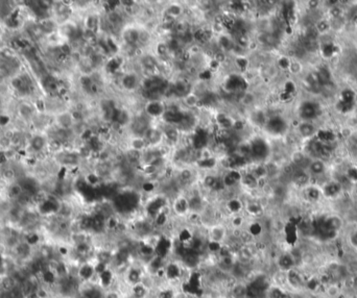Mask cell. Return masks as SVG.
I'll return each mask as SVG.
<instances>
[{
	"mask_svg": "<svg viewBox=\"0 0 357 298\" xmlns=\"http://www.w3.org/2000/svg\"><path fill=\"white\" fill-rule=\"evenodd\" d=\"M339 115L348 116L357 112V91L351 87H345L337 91V101L334 104Z\"/></svg>",
	"mask_w": 357,
	"mask_h": 298,
	"instance_id": "1",
	"label": "cell"
},
{
	"mask_svg": "<svg viewBox=\"0 0 357 298\" xmlns=\"http://www.w3.org/2000/svg\"><path fill=\"white\" fill-rule=\"evenodd\" d=\"M323 114L322 104L315 99H304L297 107V119L301 122L316 123Z\"/></svg>",
	"mask_w": 357,
	"mask_h": 298,
	"instance_id": "2",
	"label": "cell"
},
{
	"mask_svg": "<svg viewBox=\"0 0 357 298\" xmlns=\"http://www.w3.org/2000/svg\"><path fill=\"white\" fill-rule=\"evenodd\" d=\"M289 128L291 124L283 115L274 114L267 117L263 130L272 137H284L288 133Z\"/></svg>",
	"mask_w": 357,
	"mask_h": 298,
	"instance_id": "3",
	"label": "cell"
},
{
	"mask_svg": "<svg viewBox=\"0 0 357 298\" xmlns=\"http://www.w3.org/2000/svg\"><path fill=\"white\" fill-rule=\"evenodd\" d=\"M145 269L144 265L142 263L138 264L137 262H134L126 268L125 272L122 275V281L128 286L129 288L138 285L140 282H142V279L145 275Z\"/></svg>",
	"mask_w": 357,
	"mask_h": 298,
	"instance_id": "4",
	"label": "cell"
},
{
	"mask_svg": "<svg viewBox=\"0 0 357 298\" xmlns=\"http://www.w3.org/2000/svg\"><path fill=\"white\" fill-rule=\"evenodd\" d=\"M329 35L319 37L322 39L318 41V54L326 61H330L333 57L339 56L341 52L340 46L333 39L329 38Z\"/></svg>",
	"mask_w": 357,
	"mask_h": 298,
	"instance_id": "5",
	"label": "cell"
},
{
	"mask_svg": "<svg viewBox=\"0 0 357 298\" xmlns=\"http://www.w3.org/2000/svg\"><path fill=\"white\" fill-rule=\"evenodd\" d=\"M305 277L301 269L296 267L286 272L287 290L292 293L305 292Z\"/></svg>",
	"mask_w": 357,
	"mask_h": 298,
	"instance_id": "6",
	"label": "cell"
},
{
	"mask_svg": "<svg viewBox=\"0 0 357 298\" xmlns=\"http://www.w3.org/2000/svg\"><path fill=\"white\" fill-rule=\"evenodd\" d=\"M299 191L303 203L311 207L318 205L324 200L321 188L315 184H309L306 187Z\"/></svg>",
	"mask_w": 357,
	"mask_h": 298,
	"instance_id": "7",
	"label": "cell"
},
{
	"mask_svg": "<svg viewBox=\"0 0 357 298\" xmlns=\"http://www.w3.org/2000/svg\"><path fill=\"white\" fill-rule=\"evenodd\" d=\"M173 216L178 219H186L190 214V205L188 196L185 194H177L170 203Z\"/></svg>",
	"mask_w": 357,
	"mask_h": 298,
	"instance_id": "8",
	"label": "cell"
},
{
	"mask_svg": "<svg viewBox=\"0 0 357 298\" xmlns=\"http://www.w3.org/2000/svg\"><path fill=\"white\" fill-rule=\"evenodd\" d=\"M319 188L322 190L324 200L330 201V203L341 198L346 194L343 187H341V185L336 180H332V178L327 181L322 187Z\"/></svg>",
	"mask_w": 357,
	"mask_h": 298,
	"instance_id": "9",
	"label": "cell"
},
{
	"mask_svg": "<svg viewBox=\"0 0 357 298\" xmlns=\"http://www.w3.org/2000/svg\"><path fill=\"white\" fill-rule=\"evenodd\" d=\"M206 235L208 241L224 244L229 238V228L224 222L213 223L206 228Z\"/></svg>",
	"mask_w": 357,
	"mask_h": 298,
	"instance_id": "10",
	"label": "cell"
},
{
	"mask_svg": "<svg viewBox=\"0 0 357 298\" xmlns=\"http://www.w3.org/2000/svg\"><path fill=\"white\" fill-rule=\"evenodd\" d=\"M166 111V103L163 99L148 100L143 107V113L152 120L161 119Z\"/></svg>",
	"mask_w": 357,
	"mask_h": 298,
	"instance_id": "11",
	"label": "cell"
},
{
	"mask_svg": "<svg viewBox=\"0 0 357 298\" xmlns=\"http://www.w3.org/2000/svg\"><path fill=\"white\" fill-rule=\"evenodd\" d=\"M317 126L316 125V123L312 122H301L298 120L296 126H295V132L296 136L298 139L300 140H304V141H309L311 139H314L317 135Z\"/></svg>",
	"mask_w": 357,
	"mask_h": 298,
	"instance_id": "12",
	"label": "cell"
},
{
	"mask_svg": "<svg viewBox=\"0 0 357 298\" xmlns=\"http://www.w3.org/2000/svg\"><path fill=\"white\" fill-rule=\"evenodd\" d=\"M140 74L137 71H129L124 73L120 78V86L126 92H135L141 88Z\"/></svg>",
	"mask_w": 357,
	"mask_h": 298,
	"instance_id": "13",
	"label": "cell"
},
{
	"mask_svg": "<svg viewBox=\"0 0 357 298\" xmlns=\"http://www.w3.org/2000/svg\"><path fill=\"white\" fill-rule=\"evenodd\" d=\"M265 208L259 203L256 198H252L250 200L244 201V215L252 219H262L265 214Z\"/></svg>",
	"mask_w": 357,
	"mask_h": 298,
	"instance_id": "14",
	"label": "cell"
},
{
	"mask_svg": "<svg viewBox=\"0 0 357 298\" xmlns=\"http://www.w3.org/2000/svg\"><path fill=\"white\" fill-rule=\"evenodd\" d=\"M275 266H276V269L280 271L287 272L288 270L293 269L298 266V263L296 259L293 257V255L289 251H282L279 253L277 259L275 260L274 262Z\"/></svg>",
	"mask_w": 357,
	"mask_h": 298,
	"instance_id": "15",
	"label": "cell"
},
{
	"mask_svg": "<svg viewBox=\"0 0 357 298\" xmlns=\"http://www.w3.org/2000/svg\"><path fill=\"white\" fill-rule=\"evenodd\" d=\"M225 211L231 217V216L243 214L244 211V200L238 196H230L225 201Z\"/></svg>",
	"mask_w": 357,
	"mask_h": 298,
	"instance_id": "16",
	"label": "cell"
},
{
	"mask_svg": "<svg viewBox=\"0 0 357 298\" xmlns=\"http://www.w3.org/2000/svg\"><path fill=\"white\" fill-rule=\"evenodd\" d=\"M244 228L248 230L255 240L263 239V236L266 233L262 219H252L247 223V226Z\"/></svg>",
	"mask_w": 357,
	"mask_h": 298,
	"instance_id": "17",
	"label": "cell"
},
{
	"mask_svg": "<svg viewBox=\"0 0 357 298\" xmlns=\"http://www.w3.org/2000/svg\"><path fill=\"white\" fill-rule=\"evenodd\" d=\"M319 142L325 143V144H332L336 145V142L337 141V133L334 131L332 129L328 128H318L317 135L315 137Z\"/></svg>",
	"mask_w": 357,
	"mask_h": 298,
	"instance_id": "18",
	"label": "cell"
},
{
	"mask_svg": "<svg viewBox=\"0 0 357 298\" xmlns=\"http://www.w3.org/2000/svg\"><path fill=\"white\" fill-rule=\"evenodd\" d=\"M240 187H242L244 190H247L249 192L259 191V189H258V180L250 172V171L243 170L242 171V177H241V181H240Z\"/></svg>",
	"mask_w": 357,
	"mask_h": 298,
	"instance_id": "19",
	"label": "cell"
},
{
	"mask_svg": "<svg viewBox=\"0 0 357 298\" xmlns=\"http://www.w3.org/2000/svg\"><path fill=\"white\" fill-rule=\"evenodd\" d=\"M229 298H247L248 297V284L245 281L238 280L236 284L229 290Z\"/></svg>",
	"mask_w": 357,
	"mask_h": 298,
	"instance_id": "20",
	"label": "cell"
},
{
	"mask_svg": "<svg viewBox=\"0 0 357 298\" xmlns=\"http://www.w3.org/2000/svg\"><path fill=\"white\" fill-rule=\"evenodd\" d=\"M322 295L325 298H340L344 295V290L338 282H332V284L324 287Z\"/></svg>",
	"mask_w": 357,
	"mask_h": 298,
	"instance_id": "21",
	"label": "cell"
},
{
	"mask_svg": "<svg viewBox=\"0 0 357 298\" xmlns=\"http://www.w3.org/2000/svg\"><path fill=\"white\" fill-rule=\"evenodd\" d=\"M152 290L148 289L142 282L130 288V297L131 298H148L151 295Z\"/></svg>",
	"mask_w": 357,
	"mask_h": 298,
	"instance_id": "22",
	"label": "cell"
},
{
	"mask_svg": "<svg viewBox=\"0 0 357 298\" xmlns=\"http://www.w3.org/2000/svg\"><path fill=\"white\" fill-rule=\"evenodd\" d=\"M184 12H185L184 6L178 2H172L168 5H165V9L163 11V13L169 15L170 17H173L177 20L182 18Z\"/></svg>",
	"mask_w": 357,
	"mask_h": 298,
	"instance_id": "23",
	"label": "cell"
},
{
	"mask_svg": "<svg viewBox=\"0 0 357 298\" xmlns=\"http://www.w3.org/2000/svg\"><path fill=\"white\" fill-rule=\"evenodd\" d=\"M346 146L348 154L357 162V130H353L352 135L346 140Z\"/></svg>",
	"mask_w": 357,
	"mask_h": 298,
	"instance_id": "24",
	"label": "cell"
},
{
	"mask_svg": "<svg viewBox=\"0 0 357 298\" xmlns=\"http://www.w3.org/2000/svg\"><path fill=\"white\" fill-rule=\"evenodd\" d=\"M281 91H283L287 94H291L294 96V97H296L298 91H299V87H298V84L295 79L287 78L283 81V83H282Z\"/></svg>",
	"mask_w": 357,
	"mask_h": 298,
	"instance_id": "25",
	"label": "cell"
},
{
	"mask_svg": "<svg viewBox=\"0 0 357 298\" xmlns=\"http://www.w3.org/2000/svg\"><path fill=\"white\" fill-rule=\"evenodd\" d=\"M343 171L349 182L357 187V164H349L343 169Z\"/></svg>",
	"mask_w": 357,
	"mask_h": 298,
	"instance_id": "26",
	"label": "cell"
},
{
	"mask_svg": "<svg viewBox=\"0 0 357 298\" xmlns=\"http://www.w3.org/2000/svg\"><path fill=\"white\" fill-rule=\"evenodd\" d=\"M288 73L291 74L292 76H295V77L303 75V73H304V65L302 64V62L300 61L299 58L293 57L291 67H289V69H288Z\"/></svg>",
	"mask_w": 357,
	"mask_h": 298,
	"instance_id": "27",
	"label": "cell"
},
{
	"mask_svg": "<svg viewBox=\"0 0 357 298\" xmlns=\"http://www.w3.org/2000/svg\"><path fill=\"white\" fill-rule=\"evenodd\" d=\"M292 59L293 57L286 56V55H281L277 57L276 59V67L279 71H283V72H288L289 67H291L292 64Z\"/></svg>",
	"mask_w": 357,
	"mask_h": 298,
	"instance_id": "28",
	"label": "cell"
},
{
	"mask_svg": "<svg viewBox=\"0 0 357 298\" xmlns=\"http://www.w3.org/2000/svg\"><path fill=\"white\" fill-rule=\"evenodd\" d=\"M230 218H231L230 219V227L231 228H244L247 226V216L244 214L231 216Z\"/></svg>",
	"mask_w": 357,
	"mask_h": 298,
	"instance_id": "29",
	"label": "cell"
},
{
	"mask_svg": "<svg viewBox=\"0 0 357 298\" xmlns=\"http://www.w3.org/2000/svg\"><path fill=\"white\" fill-rule=\"evenodd\" d=\"M346 245L357 251V224L352 226L346 235Z\"/></svg>",
	"mask_w": 357,
	"mask_h": 298,
	"instance_id": "30",
	"label": "cell"
},
{
	"mask_svg": "<svg viewBox=\"0 0 357 298\" xmlns=\"http://www.w3.org/2000/svg\"><path fill=\"white\" fill-rule=\"evenodd\" d=\"M176 290L177 289L169 287L167 284L161 286L156 292V298H175Z\"/></svg>",
	"mask_w": 357,
	"mask_h": 298,
	"instance_id": "31",
	"label": "cell"
},
{
	"mask_svg": "<svg viewBox=\"0 0 357 298\" xmlns=\"http://www.w3.org/2000/svg\"><path fill=\"white\" fill-rule=\"evenodd\" d=\"M125 297L126 296L116 288L102 290V298H125Z\"/></svg>",
	"mask_w": 357,
	"mask_h": 298,
	"instance_id": "32",
	"label": "cell"
},
{
	"mask_svg": "<svg viewBox=\"0 0 357 298\" xmlns=\"http://www.w3.org/2000/svg\"><path fill=\"white\" fill-rule=\"evenodd\" d=\"M10 148H13L12 147V141L0 133V150L4 151V150H7V149H10Z\"/></svg>",
	"mask_w": 357,
	"mask_h": 298,
	"instance_id": "33",
	"label": "cell"
},
{
	"mask_svg": "<svg viewBox=\"0 0 357 298\" xmlns=\"http://www.w3.org/2000/svg\"><path fill=\"white\" fill-rule=\"evenodd\" d=\"M354 125H355V128L357 130V112L354 114Z\"/></svg>",
	"mask_w": 357,
	"mask_h": 298,
	"instance_id": "34",
	"label": "cell"
},
{
	"mask_svg": "<svg viewBox=\"0 0 357 298\" xmlns=\"http://www.w3.org/2000/svg\"><path fill=\"white\" fill-rule=\"evenodd\" d=\"M1 279H2V277H0V288H1Z\"/></svg>",
	"mask_w": 357,
	"mask_h": 298,
	"instance_id": "35",
	"label": "cell"
},
{
	"mask_svg": "<svg viewBox=\"0 0 357 298\" xmlns=\"http://www.w3.org/2000/svg\"><path fill=\"white\" fill-rule=\"evenodd\" d=\"M356 192H357V188H356Z\"/></svg>",
	"mask_w": 357,
	"mask_h": 298,
	"instance_id": "36",
	"label": "cell"
},
{
	"mask_svg": "<svg viewBox=\"0 0 357 298\" xmlns=\"http://www.w3.org/2000/svg\"><path fill=\"white\" fill-rule=\"evenodd\" d=\"M228 298H229V297H228Z\"/></svg>",
	"mask_w": 357,
	"mask_h": 298,
	"instance_id": "37",
	"label": "cell"
}]
</instances>
